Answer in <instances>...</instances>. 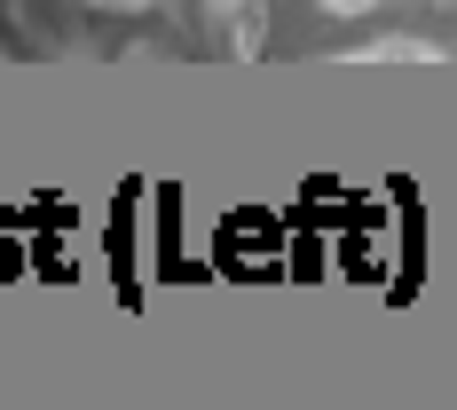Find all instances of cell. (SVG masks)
<instances>
[{"label": "cell", "mask_w": 457, "mask_h": 410, "mask_svg": "<svg viewBox=\"0 0 457 410\" xmlns=\"http://www.w3.org/2000/svg\"><path fill=\"white\" fill-rule=\"evenodd\" d=\"M237 8H245V0H205V16H213V24H228Z\"/></svg>", "instance_id": "6da1fadb"}]
</instances>
